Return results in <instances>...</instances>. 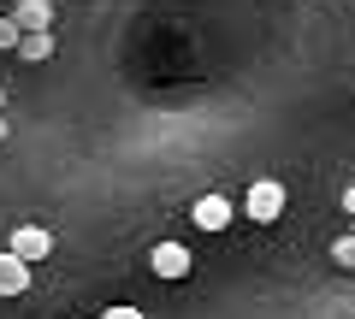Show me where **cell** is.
Returning <instances> with one entry per match:
<instances>
[{"instance_id":"obj_1","label":"cell","mask_w":355,"mask_h":319,"mask_svg":"<svg viewBox=\"0 0 355 319\" xmlns=\"http://www.w3.org/2000/svg\"><path fill=\"white\" fill-rule=\"evenodd\" d=\"M284 207H291V195H284L279 178H254L249 195H243V219H254V225H279Z\"/></svg>"},{"instance_id":"obj_2","label":"cell","mask_w":355,"mask_h":319,"mask_svg":"<svg viewBox=\"0 0 355 319\" xmlns=\"http://www.w3.org/2000/svg\"><path fill=\"white\" fill-rule=\"evenodd\" d=\"M6 248H12L18 260H30V266H42V260L53 255V230H48V225H18Z\"/></svg>"},{"instance_id":"obj_3","label":"cell","mask_w":355,"mask_h":319,"mask_svg":"<svg viewBox=\"0 0 355 319\" xmlns=\"http://www.w3.org/2000/svg\"><path fill=\"white\" fill-rule=\"evenodd\" d=\"M148 266H154V278H166V284H178V278H190V248L184 243H154V255H148Z\"/></svg>"},{"instance_id":"obj_4","label":"cell","mask_w":355,"mask_h":319,"mask_svg":"<svg viewBox=\"0 0 355 319\" xmlns=\"http://www.w3.org/2000/svg\"><path fill=\"white\" fill-rule=\"evenodd\" d=\"M190 219H196L202 230H214V237H219V230H231V201H225V195H202Z\"/></svg>"},{"instance_id":"obj_5","label":"cell","mask_w":355,"mask_h":319,"mask_svg":"<svg viewBox=\"0 0 355 319\" xmlns=\"http://www.w3.org/2000/svg\"><path fill=\"white\" fill-rule=\"evenodd\" d=\"M30 290V260H18L12 248H0V295H24Z\"/></svg>"},{"instance_id":"obj_6","label":"cell","mask_w":355,"mask_h":319,"mask_svg":"<svg viewBox=\"0 0 355 319\" xmlns=\"http://www.w3.org/2000/svg\"><path fill=\"white\" fill-rule=\"evenodd\" d=\"M12 24L18 30H53V0H18Z\"/></svg>"},{"instance_id":"obj_7","label":"cell","mask_w":355,"mask_h":319,"mask_svg":"<svg viewBox=\"0 0 355 319\" xmlns=\"http://www.w3.org/2000/svg\"><path fill=\"white\" fill-rule=\"evenodd\" d=\"M18 60H30V65L53 60V30H24V42H18Z\"/></svg>"},{"instance_id":"obj_8","label":"cell","mask_w":355,"mask_h":319,"mask_svg":"<svg viewBox=\"0 0 355 319\" xmlns=\"http://www.w3.org/2000/svg\"><path fill=\"white\" fill-rule=\"evenodd\" d=\"M331 266H338V272H355V230H343L338 243H331Z\"/></svg>"},{"instance_id":"obj_9","label":"cell","mask_w":355,"mask_h":319,"mask_svg":"<svg viewBox=\"0 0 355 319\" xmlns=\"http://www.w3.org/2000/svg\"><path fill=\"white\" fill-rule=\"evenodd\" d=\"M18 42H24V30L12 24V12L0 18V53H18Z\"/></svg>"},{"instance_id":"obj_10","label":"cell","mask_w":355,"mask_h":319,"mask_svg":"<svg viewBox=\"0 0 355 319\" xmlns=\"http://www.w3.org/2000/svg\"><path fill=\"white\" fill-rule=\"evenodd\" d=\"M101 319H148V313H137V307H125V302H119V307H107Z\"/></svg>"},{"instance_id":"obj_11","label":"cell","mask_w":355,"mask_h":319,"mask_svg":"<svg viewBox=\"0 0 355 319\" xmlns=\"http://www.w3.org/2000/svg\"><path fill=\"white\" fill-rule=\"evenodd\" d=\"M343 213L355 219V183H349V190H343Z\"/></svg>"},{"instance_id":"obj_12","label":"cell","mask_w":355,"mask_h":319,"mask_svg":"<svg viewBox=\"0 0 355 319\" xmlns=\"http://www.w3.org/2000/svg\"><path fill=\"white\" fill-rule=\"evenodd\" d=\"M0 142H6V118H0Z\"/></svg>"},{"instance_id":"obj_13","label":"cell","mask_w":355,"mask_h":319,"mask_svg":"<svg viewBox=\"0 0 355 319\" xmlns=\"http://www.w3.org/2000/svg\"><path fill=\"white\" fill-rule=\"evenodd\" d=\"M0 107H6V89H0Z\"/></svg>"},{"instance_id":"obj_14","label":"cell","mask_w":355,"mask_h":319,"mask_svg":"<svg viewBox=\"0 0 355 319\" xmlns=\"http://www.w3.org/2000/svg\"><path fill=\"white\" fill-rule=\"evenodd\" d=\"M71 319H83V313H71Z\"/></svg>"},{"instance_id":"obj_15","label":"cell","mask_w":355,"mask_h":319,"mask_svg":"<svg viewBox=\"0 0 355 319\" xmlns=\"http://www.w3.org/2000/svg\"><path fill=\"white\" fill-rule=\"evenodd\" d=\"M0 18H6V12H0Z\"/></svg>"},{"instance_id":"obj_16","label":"cell","mask_w":355,"mask_h":319,"mask_svg":"<svg viewBox=\"0 0 355 319\" xmlns=\"http://www.w3.org/2000/svg\"><path fill=\"white\" fill-rule=\"evenodd\" d=\"M349 230H355V225H349Z\"/></svg>"}]
</instances>
